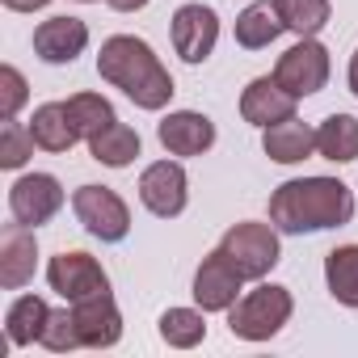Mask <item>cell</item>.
Wrapping results in <instances>:
<instances>
[{
  "label": "cell",
  "mask_w": 358,
  "mask_h": 358,
  "mask_svg": "<svg viewBox=\"0 0 358 358\" xmlns=\"http://www.w3.org/2000/svg\"><path fill=\"white\" fill-rule=\"evenodd\" d=\"M354 220V194L337 177H295L270 194V224L287 236L341 228Z\"/></svg>",
  "instance_id": "cell-1"
},
{
  "label": "cell",
  "mask_w": 358,
  "mask_h": 358,
  "mask_svg": "<svg viewBox=\"0 0 358 358\" xmlns=\"http://www.w3.org/2000/svg\"><path fill=\"white\" fill-rule=\"evenodd\" d=\"M97 76L106 85L122 89L139 110H164L173 101V93H177L169 68L160 64V55L135 34H114V38L101 43Z\"/></svg>",
  "instance_id": "cell-2"
},
{
  "label": "cell",
  "mask_w": 358,
  "mask_h": 358,
  "mask_svg": "<svg viewBox=\"0 0 358 358\" xmlns=\"http://www.w3.org/2000/svg\"><path fill=\"white\" fill-rule=\"evenodd\" d=\"M295 312V299L278 282H257L228 308V329L241 341H270Z\"/></svg>",
  "instance_id": "cell-3"
},
{
  "label": "cell",
  "mask_w": 358,
  "mask_h": 358,
  "mask_svg": "<svg viewBox=\"0 0 358 358\" xmlns=\"http://www.w3.org/2000/svg\"><path fill=\"white\" fill-rule=\"evenodd\" d=\"M220 253L241 270L245 282H262V278L278 266V257H282V249H278V228L253 224V220L232 224V228L224 232V241H220Z\"/></svg>",
  "instance_id": "cell-4"
},
{
  "label": "cell",
  "mask_w": 358,
  "mask_h": 358,
  "mask_svg": "<svg viewBox=\"0 0 358 358\" xmlns=\"http://www.w3.org/2000/svg\"><path fill=\"white\" fill-rule=\"evenodd\" d=\"M72 211H76L80 228L101 245H118L131 232V211L110 186H80L72 194Z\"/></svg>",
  "instance_id": "cell-5"
},
{
  "label": "cell",
  "mask_w": 358,
  "mask_h": 358,
  "mask_svg": "<svg viewBox=\"0 0 358 358\" xmlns=\"http://www.w3.org/2000/svg\"><path fill=\"white\" fill-rule=\"evenodd\" d=\"M64 211V186L51 173H22L9 186V215L26 228L51 224Z\"/></svg>",
  "instance_id": "cell-6"
},
{
  "label": "cell",
  "mask_w": 358,
  "mask_h": 358,
  "mask_svg": "<svg viewBox=\"0 0 358 358\" xmlns=\"http://www.w3.org/2000/svg\"><path fill=\"white\" fill-rule=\"evenodd\" d=\"M190 199V177L177 160H156L139 173V203L156 220H177Z\"/></svg>",
  "instance_id": "cell-7"
},
{
  "label": "cell",
  "mask_w": 358,
  "mask_h": 358,
  "mask_svg": "<svg viewBox=\"0 0 358 358\" xmlns=\"http://www.w3.org/2000/svg\"><path fill=\"white\" fill-rule=\"evenodd\" d=\"M274 80L295 93V97H312L329 85V51L316 38H299L295 47H287L274 64Z\"/></svg>",
  "instance_id": "cell-8"
},
{
  "label": "cell",
  "mask_w": 358,
  "mask_h": 358,
  "mask_svg": "<svg viewBox=\"0 0 358 358\" xmlns=\"http://www.w3.org/2000/svg\"><path fill=\"white\" fill-rule=\"evenodd\" d=\"M47 282H51V291L64 295L68 303L110 291V274L101 270V262L89 257V253H80V249H72V253H68V249L55 253V257L47 262Z\"/></svg>",
  "instance_id": "cell-9"
},
{
  "label": "cell",
  "mask_w": 358,
  "mask_h": 358,
  "mask_svg": "<svg viewBox=\"0 0 358 358\" xmlns=\"http://www.w3.org/2000/svg\"><path fill=\"white\" fill-rule=\"evenodd\" d=\"M220 43V17L207 5H182L173 13V51L186 64H203Z\"/></svg>",
  "instance_id": "cell-10"
},
{
  "label": "cell",
  "mask_w": 358,
  "mask_h": 358,
  "mask_svg": "<svg viewBox=\"0 0 358 358\" xmlns=\"http://www.w3.org/2000/svg\"><path fill=\"white\" fill-rule=\"evenodd\" d=\"M72 320H76L80 345H89V350H110L122 337V312H118V303H114L110 291L76 299L72 303Z\"/></svg>",
  "instance_id": "cell-11"
},
{
  "label": "cell",
  "mask_w": 358,
  "mask_h": 358,
  "mask_svg": "<svg viewBox=\"0 0 358 358\" xmlns=\"http://www.w3.org/2000/svg\"><path fill=\"white\" fill-rule=\"evenodd\" d=\"M156 139L169 156H203L215 143V122L199 110H173L160 118Z\"/></svg>",
  "instance_id": "cell-12"
},
{
  "label": "cell",
  "mask_w": 358,
  "mask_h": 358,
  "mask_svg": "<svg viewBox=\"0 0 358 358\" xmlns=\"http://www.w3.org/2000/svg\"><path fill=\"white\" fill-rule=\"evenodd\" d=\"M241 270L215 249V253H207L203 257V266H199V274H194V303L203 308V312H228L236 299H241Z\"/></svg>",
  "instance_id": "cell-13"
},
{
  "label": "cell",
  "mask_w": 358,
  "mask_h": 358,
  "mask_svg": "<svg viewBox=\"0 0 358 358\" xmlns=\"http://www.w3.org/2000/svg\"><path fill=\"white\" fill-rule=\"evenodd\" d=\"M295 106H299V97L287 93L274 76H257V80H249L245 93H241V118L253 122V127H262V131L274 127V122L295 118Z\"/></svg>",
  "instance_id": "cell-14"
},
{
  "label": "cell",
  "mask_w": 358,
  "mask_h": 358,
  "mask_svg": "<svg viewBox=\"0 0 358 358\" xmlns=\"http://www.w3.org/2000/svg\"><path fill=\"white\" fill-rule=\"evenodd\" d=\"M34 262H38V245H34V228L26 224H5L0 232V287L5 291H22L34 278Z\"/></svg>",
  "instance_id": "cell-15"
},
{
  "label": "cell",
  "mask_w": 358,
  "mask_h": 358,
  "mask_svg": "<svg viewBox=\"0 0 358 358\" xmlns=\"http://www.w3.org/2000/svg\"><path fill=\"white\" fill-rule=\"evenodd\" d=\"M89 47V26L80 17H47L34 30V55L43 64H72Z\"/></svg>",
  "instance_id": "cell-16"
},
{
  "label": "cell",
  "mask_w": 358,
  "mask_h": 358,
  "mask_svg": "<svg viewBox=\"0 0 358 358\" xmlns=\"http://www.w3.org/2000/svg\"><path fill=\"white\" fill-rule=\"evenodd\" d=\"M262 148H266V156L274 164H299V160H308L316 152V131L308 122H299V118H287V122L266 127Z\"/></svg>",
  "instance_id": "cell-17"
},
{
  "label": "cell",
  "mask_w": 358,
  "mask_h": 358,
  "mask_svg": "<svg viewBox=\"0 0 358 358\" xmlns=\"http://www.w3.org/2000/svg\"><path fill=\"white\" fill-rule=\"evenodd\" d=\"M47 316H51V303L43 295H22L9 303L5 312V333H9V345H34L43 341V329H47Z\"/></svg>",
  "instance_id": "cell-18"
},
{
  "label": "cell",
  "mask_w": 358,
  "mask_h": 358,
  "mask_svg": "<svg viewBox=\"0 0 358 358\" xmlns=\"http://www.w3.org/2000/svg\"><path fill=\"white\" fill-rule=\"evenodd\" d=\"M30 135H34V143L43 152H72V143L80 139L76 127H72V118H68V106L64 101L38 106L34 118H30Z\"/></svg>",
  "instance_id": "cell-19"
},
{
  "label": "cell",
  "mask_w": 358,
  "mask_h": 358,
  "mask_svg": "<svg viewBox=\"0 0 358 358\" xmlns=\"http://www.w3.org/2000/svg\"><path fill=\"white\" fill-rule=\"evenodd\" d=\"M316 152L333 164L358 160V118L354 114H329L316 127Z\"/></svg>",
  "instance_id": "cell-20"
},
{
  "label": "cell",
  "mask_w": 358,
  "mask_h": 358,
  "mask_svg": "<svg viewBox=\"0 0 358 358\" xmlns=\"http://www.w3.org/2000/svg\"><path fill=\"white\" fill-rule=\"evenodd\" d=\"M324 282L337 303L358 308V245H337L324 257Z\"/></svg>",
  "instance_id": "cell-21"
},
{
  "label": "cell",
  "mask_w": 358,
  "mask_h": 358,
  "mask_svg": "<svg viewBox=\"0 0 358 358\" xmlns=\"http://www.w3.org/2000/svg\"><path fill=\"white\" fill-rule=\"evenodd\" d=\"M89 152H93V160L106 164V169H127V164L139 156V135H135V127H127V122H110L101 135L89 139Z\"/></svg>",
  "instance_id": "cell-22"
},
{
  "label": "cell",
  "mask_w": 358,
  "mask_h": 358,
  "mask_svg": "<svg viewBox=\"0 0 358 358\" xmlns=\"http://www.w3.org/2000/svg\"><path fill=\"white\" fill-rule=\"evenodd\" d=\"M270 5L278 9L282 26H287L295 38H316V34L329 26V13H333L329 0H270Z\"/></svg>",
  "instance_id": "cell-23"
},
{
  "label": "cell",
  "mask_w": 358,
  "mask_h": 358,
  "mask_svg": "<svg viewBox=\"0 0 358 358\" xmlns=\"http://www.w3.org/2000/svg\"><path fill=\"white\" fill-rule=\"evenodd\" d=\"M282 30H287V26H282V17H278L274 5H249V9L236 17V43H241L245 51L270 47Z\"/></svg>",
  "instance_id": "cell-24"
},
{
  "label": "cell",
  "mask_w": 358,
  "mask_h": 358,
  "mask_svg": "<svg viewBox=\"0 0 358 358\" xmlns=\"http://www.w3.org/2000/svg\"><path fill=\"white\" fill-rule=\"evenodd\" d=\"M64 106H68V118H72V127H76V135H80L85 143H89L93 135H101L110 122H118L114 106H110L101 93H76V97H68Z\"/></svg>",
  "instance_id": "cell-25"
},
{
  "label": "cell",
  "mask_w": 358,
  "mask_h": 358,
  "mask_svg": "<svg viewBox=\"0 0 358 358\" xmlns=\"http://www.w3.org/2000/svg\"><path fill=\"white\" fill-rule=\"evenodd\" d=\"M203 337H207L203 308H169L160 316V341L173 350H194Z\"/></svg>",
  "instance_id": "cell-26"
},
{
  "label": "cell",
  "mask_w": 358,
  "mask_h": 358,
  "mask_svg": "<svg viewBox=\"0 0 358 358\" xmlns=\"http://www.w3.org/2000/svg\"><path fill=\"white\" fill-rule=\"evenodd\" d=\"M34 135H30V127L26 122H17V118H5V127H0V169H9V173H17L30 156H34Z\"/></svg>",
  "instance_id": "cell-27"
},
{
  "label": "cell",
  "mask_w": 358,
  "mask_h": 358,
  "mask_svg": "<svg viewBox=\"0 0 358 358\" xmlns=\"http://www.w3.org/2000/svg\"><path fill=\"white\" fill-rule=\"evenodd\" d=\"M38 345H47V350H55V354H68V350H76L80 345V333H76V320H72V308H51V316H47V329H43V341Z\"/></svg>",
  "instance_id": "cell-28"
},
{
  "label": "cell",
  "mask_w": 358,
  "mask_h": 358,
  "mask_svg": "<svg viewBox=\"0 0 358 358\" xmlns=\"http://www.w3.org/2000/svg\"><path fill=\"white\" fill-rule=\"evenodd\" d=\"M26 97H30L26 93V76L13 64H5V68H0V118H17Z\"/></svg>",
  "instance_id": "cell-29"
},
{
  "label": "cell",
  "mask_w": 358,
  "mask_h": 358,
  "mask_svg": "<svg viewBox=\"0 0 358 358\" xmlns=\"http://www.w3.org/2000/svg\"><path fill=\"white\" fill-rule=\"evenodd\" d=\"M47 5H51V0H5V9H13V13H38Z\"/></svg>",
  "instance_id": "cell-30"
},
{
  "label": "cell",
  "mask_w": 358,
  "mask_h": 358,
  "mask_svg": "<svg viewBox=\"0 0 358 358\" xmlns=\"http://www.w3.org/2000/svg\"><path fill=\"white\" fill-rule=\"evenodd\" d=\"M106 5H110V9H118V13H139L148 0H106Z\"/></svg>",
  "instance_id": "cell-31"
},
{
  "label": "cell",
  "mask_w": 358,
  "mask_h": 358,
  "mask_svg": "<svg viewBox=\"0 0 358 358\" xmlns=\"http://www.w3.org/2000/svg\"><path fill=\"white\" fill-rule=\"evenodd\" d=\"M345 80H350V93L358 97V51L350 55V76H345Z\"/></svg>",
  "instance_id": "cell-32"
},
{
  "label": "cell",
  "mask_w": 358,
  "mask_h": 358,
  "mask_svg": "<svg viewBox=\"0 0 358 358\" xmlns=\"http://www.w3.org/2000/svg\"><path fill=\"white\" fill-rule=\"evenodd\" d=\"M80 5H93V0H80Z\"/></svg>",
  "instance_id": "cell-33"
}]
</instances>
